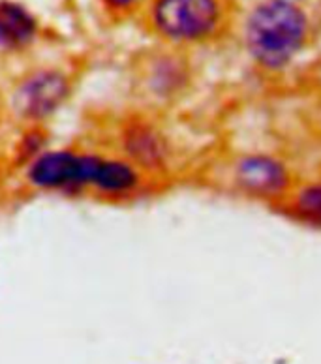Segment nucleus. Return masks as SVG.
I'll use <instances>...</instances> for the list:
<instances>
[{"label": "nucleus", "instance_id": "obj_1", "mask_svg": "<svg viewBox=\"0 0 321 364\" xmlns=\"http://www.w3.org/2000/svg\"><path fill=\"white\" fill-rule=\"evenodd\" d=\"M308 42V17L291 0H265L252 10L244 26L250 58L269 73L295 63Z\"/></svg>", "mask_w": 321, "mask_h": 364}, {"label": "nucleus", "instance_id": "obj_2", "mask_svg": "<svg viewBox=\"0 0 321 364\" xmlns=\"http://www.w3.org/2000/svg\"><path fill=\"white\" fill-rule=\"evenodd\" d=\"M150 21L167 42H207L222 25V4L220 0H154Z\"/></svg>", "mask_w": 321, "mask_h": 364}, {"label": "nucleus", "instance_id": "obj_3", "mask_svg": "<svg viewBox=\"0 0 321 364\" xmlns=\"http://www.w3.org/2000/svg\"><path fill=\"white\" fill-rule=\"evenodd\" d=\"M229 182L246 199L278 207L295 186L290 166L270 152H246L229 167Z\"/></svg>", "mask_w": 321, "mask_h": 364}, {"label": "nucleus", "instance_id": "obj_4", "mask_svg": "<svg viewBox=\"0 0 321 364\" xmlns=\"http://www.w3.org/2000/svg\"><path fill=\"white\" fill-rule=\"evenodd\" d=\"M100 156L72 151H49L38 154L28 166L26 178L32 186L51 192H79L93 186Z\"/></svg>", "mask_w": 321, "mask_h": 364}, {"label": "nucleus", "instance_id": "obj_5", "mask_svg": "<svg viewBox=\"0 0 321 364\" xmlns=\"http://www.w3.org/2000/svg\"><path fill=\"white\" fill-rule=\"evenodd\" d=\"M125 158L143 173H164L172 164V143L160 128L135 120L122 132Z\"/></svg>", "mask_w": 321, "mask_h": 364}, {"label": "nucleus", "instance_id": "obj_6", "mask_svg": "<svg viewBox=\"0 0 321 364\" xmlns=\"http://www.w3.org/2000/svg\"><path fill=\"white\" fill-rule=\"evenodd\" d=\"M68 79L58 72H38L26 79L16 94L17 111L26 119H46L68 96Z\"/></svg>", "mask_w": 321, "mask_h": 364}, {"label": "nucleus", "instance_id": "obj_7", "mask_svg": "<svg viewBox=\"0 0 321 364\" xmlns=\"http://www.w3.org/2000/svg\"><path fill=\"white\" fill-rule=\"evenodd\" d=\"M143 175L145 173L126 158L100 156L90 188L109 198H128L143 188Z\"/></svg>", "mask_w": 321, "mask_h": 364}, {"label": "nucleus", "instance_id": "obj_8", "mask_svg": "<svg viewBox=\"0 0 321 364\" xmlns=\"http://www.w3.org/2000/svg\"><path fill=\"white\" fill-rule=\"evenodd\" d=\"M276 208L295 224L321 231V177L295 184Z\"/></svg>", "mask_w": 321, "mask_h": 364}, {"label": "nucleus", "instance_id": "obj_9", "mask_svg": "<svg viewBox=\"0 0 321 364\" xmlns=\"http://www.w3.org/2000/svg\"><path fill=\"white\" fill-rule=\"evenodd\" d=\"M36 19L17 2H0V47L23 49L36 38Z\"/></svg>", "mask_w": 321, "mask_h": 364}, {"label": "nucleus", "instance_id": "obj_10", "mask_svg": "<svg viewBox=\"0 0 321 364\" xmlns=\"http://www.w3.org/2000/svg\"><path fill=\"white\" fill-rule=\"evenodd\" d=\"M107 8L111 10H117V11H122V10H130L132 6H135L140 0H104Z\"/></svg>", "mask_w": 321, "mask_h": 364}]
</instances>
